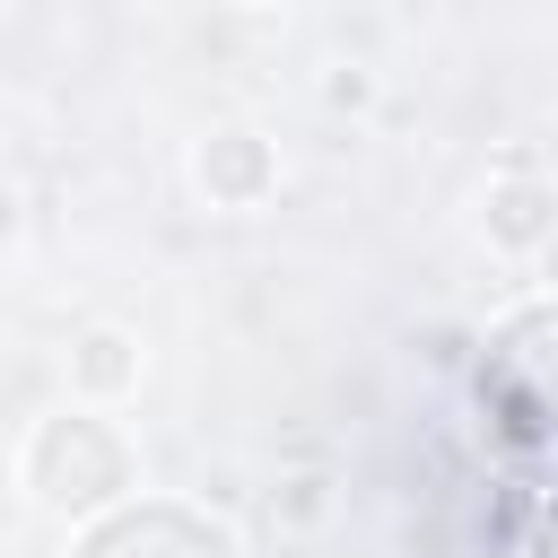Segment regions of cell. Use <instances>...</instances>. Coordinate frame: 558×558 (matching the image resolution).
<instances>
[{
    "label": "cell",
    "instance_id": "obj_1",
    "mask_svg": "<svg viewBox=\"0 0 558 558\" xmlns=\"http://www.w3.org/2000/svg\"><path fill=\"white\" fill-rule=\"evenodd\" d=\"M480 401H488V418L514 453L558 471V305H541V314H523L488 340Z\"/></svg>",
    "mask_w": 558,
    "mask_h": 558
},
{
    "label": "cell",
    "instance_id": "obj_2",
    "mask_svg": "<svg viewBox=\"0 0 558 558\" xmlns=\"http://www.w3.org/2000/svg\"><path fill=\"white\" fill-rule=\"evenodd\" d=\"M26 488L44 506H61V514H87V506L131 488V453H122V436L105 418H70L61 410V418H44L26 436Z\"/></svg>",
    "mask_w": 558,
    "mask_h": 558
},
{
    "label": "cell",
    "instance_id": "obj_3",
    "mask_svg": "<svg viewBox=\"0 0 558 558\" xmlns=\"http://www.w3.org/2000/svg\"><path fill=\"white\" fill-rule=\"evenodd\" d=\"M78 558H235V541L218 523H201L192 506H131V514L96 523L78 541Z\"/></svg>",
    "mask_w": 558,
    "mask_h": 558
},
{
    "label": "cell",
    "instance_id": "obj_4",
    "mask_svg": "<svg viewBox=\"0 0 558 558\" xmlns=\"http://www.w3.org/2000/svg\"><path fill=\"white\" fill-rule=\"evenodd\" d=\"M488 235H497L506 253L549 244V235H558V192H549V183H532V174L497 183V192H488Z\"/></svg>",
    "mask_w": 558,
    "mask_h": 558
},
{
    "label": "cell",
    "instance_id": "obj_5",
    "mask_svg": "<svg viewBox=\"0 0 558 558\" xmlns=\"http://www.w3.org/2000/svg\"><path fill=\"white\" fill-rule=\"evenodd\" d=\"M201 183H209V201H262V183H270V148L253 140V131H218L209 148H201Z\"/></svg>",
    "mask_w": 558,
    "mask_h": 558
},
{
    "label": "cell",
    "instance_id": "obj_6",
    "mask_svg": "<svg viewBox=\"0 0 558 558\" xmlns=\"http://www.w3.org/2000/svg\"><path fill=\"white\" fill-rule=\"evenodd\" d=\"M131 375H140V349H131V331H113V323L78 331V349H70V384H78V392H122Z\"/></svg>",
    "mask_w": 558,
    "mask_h": 558
},
{
    "label": "cell",
    "instance_id": "obj_7",
    "mask_svg": "<svg viewBox=\"0 0 558 558\" xmlns=\"http://www.w3.org/2000/svg\"><path fill=\"white\" fill-rule=\"evenodd\" d=\"M532 558H558V497L541 506V532H532Z\"/></svg>",
    "mask_w": 558,
    "mask_h": 558
}]
</instances>
